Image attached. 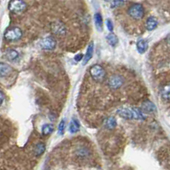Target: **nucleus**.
Returning <instances> with one entry per match:
<instances>
[{"label":"nucleus","instance_id":"1","mask_svg":"<svg viewBox=\"0 0 170 170\" xmlns=\"http://www.w3.org/2000/svg\"><path fill=\"white\" fill-rule=\"evenodd\" d=\"M90 74L91 76L93 78L94 80L98 82H101L104 81V77H105V71L102 68V66L100 65H93L91 69H90Z\"/></svg>","mask_w":170,"mask_h":170},{"label":"nucleus","instance_id":"2","mask_svg":"<svg viewBox=\"0 0 170 170\" xmlns=\"http://www.w3.org/2000/svg\"><path fill=\"white\" fill-rule=\"evenodd\" d=\"M9 9L15 14H22L27 9V4L23 0H11Z\"/></svg>","mask_w":170,"mask_h":170},{"label":"nucleus","instance_id":"3","mask_svg":"<svg viewBox=\"0 0 170 170\" xmlns=\"http://www.w3.org/2000/svg\"><path fill=\"white\" fill-rule=\"evenodd\" d=\"M144 8L139 4H135L128 9V15L134 20H140L144 16Z\"/></svg>","mask_w":170,"mask_h":170},{"label":"nucleus","instance_id":"4","mask_svg":"<svg viewBox=\"0 0 170 170\" xmlns=\"http://www.w3.org/2000/svg\"><path fill=\"white\" fill-rule=\"evenodd\" d=\"M22 32L19 28H11L8 29L4 34V38L8 41H16L21 39Z\"/></svg>","mask_w":170,"mask_h":170},{"label":"nucleus","instance_id":"5","mask_svg":"<svg viewBox=\"0 0 170 170\" xmlns=\"http://www.w3.org/2000/svg\"><path fill=\"white\" fill-rule=\"evenodd\" d=\"M117 114L121 117L127 120L135 119L134 108H121L117 110Z\"/></svg>","mask_w":170,"mask_h":170},{"label":"nucleus","instance_id":"6","mask_svg":"<svg viewBox=\"0 0 170 170\" xmlns=\"http://www.w3.org/2000/svg\"><path fill=\"white\" fill-rule=\"evenodd\" d=\"M123 79L122 77L120 76V75H113L110 79H109V86L113 89V90H116L121 87L122 85H123Z\"/></svg>","mask_w":170,"mask_h":170},{"label":"nucleus","instance_id":"7","mask_svg":"<svg viewBox=\"0 0 170 170\" xmlns=\"http://www.w3.org/2000/svg\"><path fill=\"white\" fill-rule=\"evenodd\" d=\"M40 45L44 50L51 51L56 47V40L51 37H46V38L42 39Z\"/></svg>","mask_w":170,"mask_h":170},{"label":"nucleus","instance_id":"8","mask_svg":"<svg viewBox=\"0 0 170 170\" xmlns=\"http://www.w3.org/2000/svg\"><path fill=\"white\" fill-rule=\"evenodd\" d=\"M51 31L54 34L57 36L64 35L66 34V28L63 24L60 22H56L51 24Z\"/></svg>","mask_w":170,"mask_h":170},{"label":"nucleus","instance_id":"9","mask_svg":"<svg viewBox=\"0 0 170 170\" xmlns=\"http://www.w3.org/2000/svg\"><path fill=\"white\" fill-rule=\"evenodd\" d=\"M141 110L144 113H155L157 111V107L151 101H145L143 103Z\"/></svg>","mask_w":170,"mask_h":170},{"label":"nucleus","instance_id":"10","mask_svg":"<svg viewBox=\"0 0 170 170\" xmlns=\"http://www.w3.org/2000/svg\"><path fill=\"white\" fill-rule=\"evenodd\" d=\"M157 24L158 22H157V18H155L154 16H151L147 19L146 22H145V28L149 31H152L157 27Z\"/></svg>","mask_w":170,"mask_h":170},{"label":"nucleus","instance_id":"11","mask_svg":"<svg viewBox=\"0 0 170 170\" xmlns=\"http://www.w3.org/2000/svg\"><path fill=\"white\" fill-rule=\"evenodd\" d=\"M93 50H94L93 43H91V44L88 45L86 53V55H85V57H84V60H83V65L86 64L88 62L91 60V58L92 57V55H93Z\"/></svg>","mask_w":170,"mask_h":170},{"label":"nucleus","instance_id":"12","mask_svg":"<svg viewBox=\"0 0 170 170\" xmlns=\"http://www.w3.org/2000/svg\"><path fill=\"white\" fill-rule=\"evenodd\" d=\"M147 49H148V43H147L146 40H140L138 41V43H137V50L140 54L145 52Z\"/></svg>","mask_w":170,"mask_h":170},{"label":"nucleus","instance_id":"13","mask_svg":"<svg viewBox=\"0 0 170 170\" xmlns=\"http://www.w3.org/2000/svg\"><path fill=\"white\" fill-rule=\"evenodd\" d=\"M80 128H81V125H80V122H78V120L76 119H72L70 122V124H69V131L72 133H77L79 130H80Z\"/></svg>","mask_w":170,"mask_h":170},{"label":"nucleus","instance_id":"14","mask_svg":"<svg viewBox=\"0 0 170 170\" xmlns=\"http://www.w3.org/2000/svg\"><path fill=\"white\" fill-rule=\"evenodd\" d=\"M0 72H1V76L4 77V76H6V75H8L10 73H11L12 72V68L10 66V65L6 64L4 63H1V66H0Z\"/></svg>","mask_w":170,"mask_h":170},{"label":"nucleus","instance_id":"15","mask_svg":"<svg viewBox=\"0 0 170 170\" xmlns=\"http://www.w3.org/2000/svg\"><path fill=\"white\" fill-rule=\"evenodd\" d=\"M94 20H95V25L98 31L103 30V17L99 13H96L94 16Z\"/></svg>","mask_w":170,"mask_h":170},{"label":"nucleus","instance_id":"16","mask_svg":"<svg viewBox=\"0 0 170 170\" xmlns=\"http://www.w3.org/2000/svg\"><path fill=\"white\" fill-rule=\"evenodd\" d=\"M104 125H105L106 128L112 130V129H114L116 127L117 122H116V120L114 117H109L105 121Z\"/></svg>","mask_w":170,"mask_h":170},{"label":"nucleus","instance_id":"17","mask_svg":"<svg viewBox=\"0 0 170 170\" xmlns=\"http://www.w3.org/2000/svg\"><path fill=\"white\" fill-rule=\"evenodd\" d=\"M162 97L167 100H170V84H167L161 91Z\"/></svg>","mask_w":170,"mask_h":170},{"label":"nucleus","instance_id":"18","mask_svg":"<svg viewBox=\"0 0 170 170\" xmlns=\"http://www.w3.org/2000/svg\"><path fill=\"white\" fill-rule=\"evenodd\" d=\"M54 131V126L52 124H45L42 127V133L44 135L51 134Z\"/></svg>","mask_w":170,"mask_h":170},{"label":"nucleus","instance_id":"19","mask_svg":"<svg viewBox=\"0 0 170 170\" xmlns=\"http://www.w3.org/2000/svg\"><path fill=\"white\" fill-rule=\"evenodd\" d=\"M106 39H107V40L109 42V44H110V45H112V46H115V45L118 43L117 36L116 35V34H108Z\"/></svg>","mask_w":170,"mask_h":170},{"label":"nucleus","instance_id":"20","mask_svg":"<svg viewBox=\"0 0 170 170\" xmlns=\"http://www.w3.org/2000/svg\"><path fill=\"white\" fill-rule=\"evenodd\" d=\"M45 151V145L44 143H39L37 144L35 147V154L37 156H41Z\"/></svg>","mask_w":170,"mask_h":170},{"label":"nucleus","instance_id":"21","mask_svg":"<svg viewBox=\"0 0 170 170\" xmlns=\"http://www.w3.org/2000/svg\"><path fill=\"white\" fill-rule=\"evenodd\" d=\"M18 57V52L15 50H10L7 52V58L10 61H14Z\"/></svg>","mask_w":170,"mask_h":170},{"label":"nucleus","instance_id":"22","mask_svg":"<svg viewBox=\"0 0 170 170\" xmlns=\"http://www.w3.org/2000/svg\"><path fill=\"white\" fill-rule=\"evenodd\" d=\"M64 129H65V122L63 120L60 123H59L58 126V134L59 135H63V133H64Z\"/></svg>","mask_w":170,"mask_h":170},{"label":"nucleus","instance_id":"23","mask_svg":"<svg viewBox=\"0 0 170 170\" xmlns=\"http://www.w3.org/2000/svg\"><path fill=\"white\" fill-rule=\"evenodd\" d=\"M124 4L123 0H112L111 7L112 8H116V7H120Z\"/></svg>","mask_w":170,"mask_h":170},{"label":"nucleus","instance_id":"24","mask_svg":"<svg viewBox=\"0 0 170 170\" xmlns=\"http://www.w3.org/2000/svg\"><path fill=\"white\" fill-rule=\"evenodd\" d=\"M106 25H107V28H108V30L109 31H110L112 32L113 29H114V27H113V23H112V22L110 20H107V22H106Z\"/></svg>","mask_w":170,"mask_h":170},{"label":"nucleus","instance_id":"25","mask_svg":"<svg viewBox=\"0 0 170 170\" xmlns=\"http://www.w3.org/2000/svg\"><path fill=\"white\" fill-rule=\"evenodd\" d=\"M82 58H84V56H83L82 54H78L76 57H75V60L76 62L81 61V59Z\"/></svg>","mask_w":170,"mask_h":170},{"label":"nucleus","instance_id":"26","mask_svg":"<svg viewBox=\"0 0 170 170\" xmlns=\"http://www.w3.org/2000/svg\"><path fill=\"white\" fill-rule=\"evenodd\" d=\"M0 94H1V104H3V103H4V92H0Z\"/></svg>","mask_w":170,"mask_h":170},{"label":"nucleus","instance_id":"27","mask_svg":"<svg viewBox=\"0 0 170 170\" xmlns=\"http://www.w3.org/2000/svg\"><path fill=\"white\" fill-rule=\"evenodd\" d=\"M106 2H109V1H110V0H105Z\"/></svg>","mask_w":170,"mask_h":170}]
</instances>
